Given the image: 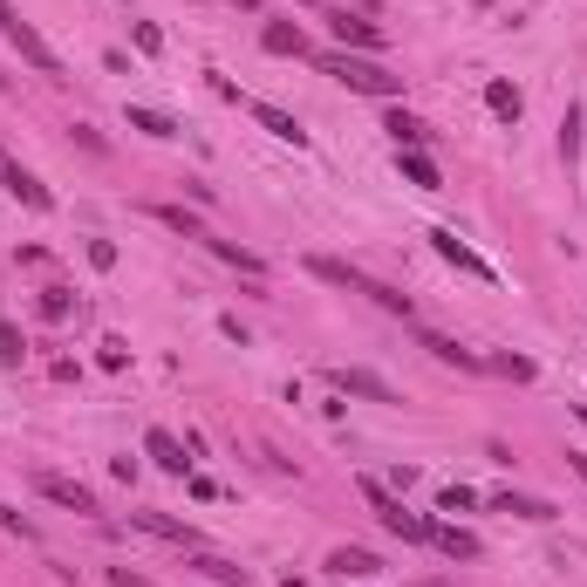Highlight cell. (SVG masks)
Returning <instances> with one entry per match:
<instances>
[{
  "label": "cell",
  "instance_id": "5bb4252c",
  "mask_svg": "<svg viewBox=\"0 0 587 587\" xmlns=\"http://www.w3.org/2000/svg\"><path fill=\"white\" fill-rule=\"evenodd\" d=\"M260 48H267V55H294V62H301V55H308V35H301L294 21H267V28H260Z\"/></svg>",
  "mask_w": 587,
  "mask_h": 587
},
{
  "label": "cell",
  "instance_id": "277c9868",
  "mask_svg": "<svg viewBox=\"0 0 587 587\" xmlns=\"http://www.w3.org/2000/svg\"><path fill=\"white\" fill-rule=\"evenodd\" d=\"M0 35L14 41V48H21V55L35 62L41 76H62V62H55V48H48V41L35 35V21H21V7H14V0H0Z\"/></svg>",
  "mask_w": 587,
  "mask_h": 587
},
{
  "label": "cell",
  "instance_id": "9c48e42d",
  "mask_svg": "<svg viewBox=\"0 0 587 587\" xmlns=\"http://www.w3.org/2000/svg\"><path fill=\"white\" fill-rule=\"evenodd\" d=\"M431 246L444 253V260H451V267H458V274H471V280H499V274H492V267H485V260H478V253L465 246V239L451 233V226H437V233H431Z\"/></svg>",
  "mask_w": 587,
  "mask_h": 587
},
{
  "label": "cell",
  "instance_id": "ffe728a7",
  "mask_svg": "<svg viewBox=\"0 0 587 587\" xmlns=\"http://www.w3.org/2000/svg\"><path fill=\"white\" fill-rule=\"evenodd\" d=\"M396 171H403L417 192H437V164H431L424 151H396Z\"/></svg>",
  "mask_w": 587,
  "mask_h": 587
},
{
  "label": "cell",
  "instance_id": "8fae6325",
  "mask_svg": "<svg viewBox=\"0 0 587 587\" xmlns=\"http://www.w3.org/2000/svg\"><path fill=\"white\" fill-rule=\"evenodd\" d=\"M328 574H335V581H376L383 560H376L369 547H335V553H328Z\"/></svg>",
  "mask_w": 587,
  "mask_h": 587
},
{
  "label": "cell",
  "instance_id": "ba28073f",
  "mask_svg": "<svg viewBox=\"0 0 587 587\" xmlns=\"http://www.w3.org/2000/svg\"><path fill=\"white\" fill-rule=\"evenodd\" d=\"M328 390H342V396H362V403H403V396L376 376V369H328Z\"/></svg>",
  "mask_w": 587,
  "mask_h": 587
},
{
  "label": "cell",
  "instance_id": "e0dca14e",
  "mask_svg": "<svg viewBox=\"0 0 587 587\" xmlns=\"http://www.w3.org/2000/svg\"><path fill=\"white\" fill-rule=\"evenodd\" d=\"M492 512H512V519H553L560 506L533 499V492H492Z\"/></svg>",
  "mask_w": 587,
  "mask_h": 587
},
{
  "label": "cell",
  "instance_id": "d4e9b609",
  "mask_svg": "<svg viewBox=\"0 0 587 587\" xmlns=\"http://www.w3.org/2000/svg\"><path fill=\"white\" fill-rule=\"evenodd\" d=\"M21 355H28L21 328H14V321H0V369H21Z\"/></svg>",
  "mask_w": 587,
  "mask_h": 587
},
{
  "label": "cell",
  "instance_id": "6da1fadb",
  "mask_svg": "<svg viewBox=\"0 0 587 587\" xmlns=\"http://www.w3.org/2000/svg\"><path fill=\"white\" fill-rule=\"evenodd\" d=\"M321 69L342 82V89H355V96H383V103H390V96H403V76H396V69H383L376 55H349V48H342V55H328Z\"/></svg>",
  "mask_w": 587,
  "mask_h": 587
},
{
  "label": "cell",
  "instance_id": "f1b7e54d",
  "mask_svg": "<svg viewBox=\"0 0 587 587\" xmlns=\"http://www.w3.org/2000/svg\"><path fill=\"white\" fill-rule=\"evenodd\" d=\"M41 314H48V321H69V287H48V294H41Z\"/></svg>",
  "mask_w": 587,
  "mask_h": 587
},
{
  "label": "cell",
  "instance_id": "1f68e13d",
  "mask_svg": "<svg viewBox=\"0 0 587 587\" xmlns=\"http://www.w3.org/2000/svg\"><path fill=\"white\" fill-rule=\"evenodd\" d=\"M89 267H117V246L110 239H89Z\"/></svg>",
  "mask_w": 587,
  "mask_h": 587
},
{
  "label": "cell",
  "instance_id": "d590c367",
  "mask_svg": "<svg viewBox=\"0 0 587 587\" xmlns=\"http://www.w3.org/2000/svg\"><path fill=\"white\" fill-rule=\"evenodd\" d=\"M233 7H246V14H253V7H260V0H233Z\"/></svg>",
  "mask_w": 587,
  "mask_h": 587
},
{
  "label": "cell",
  "instance_id": "44dd1931",
  "mask_svg": "<svg viewBox=\"0 0 587 587\" xmlns=\"http://www.w3.org/2000/svg\"><path fill=\"white\" fill-rule=\"evenodd\" d=\"M130 130H144V137H157V144L178 137V123L164 117V110H144V103H130Z\"/></svg>",
  "mask_w": 587,
  "mask_h": 587
},
{
  "label": "cell",
  "instance_id": "5b68a950",
  "mask_svg": "<svg viewBox=\"0 0 587 587\" xmlns=\"http://www.w3.org/2000/svg\"><path fill=\"white\" fill-rule=\"evenodd\" d=\"M328 35L342 41V48H362V55H383V48H390V35H383L369 14H349V7H335V14H328Z\"/></svg>",
  "mask_w": 587,
  "mask_h": 587
},
{
  "label": "cell",
  "instance_id": "83f0119b",
  "mask_svg": "<svg viewBox=\"0 0 587 587\" xmlns=\"http://www.w3.org/2000/svg\"><path fill=\"white\" fill-rule=\"evenodd\" d=\"M471 506H478L471 485H444V492H437V512H471Z\"/></svg>",
  "mask_w": 587,
  "mask_h": 587
},
{
  "label": "cell",
  "instance_id": "8d00e7d4",
  "mask_svg": "<svg viewBox=\"0 0 587 587\" xmlns=\"http://www.w3.org/2000/svg\"><path fill=\"white\" fill-rule=\"evenodd\" d=\"M301 7H321V0H301Z\"/></svg>",
  "mask_w": 587,
  "mask_h": 587
},
{
  "label": "cell",
  "instance_id": "d6a6232c",
  "mask_svg": "<svg viewBox=\"0 0 587 587\" xmlns=\"http://www.w3.org/2000/svg\"><path fill=\"white\" fill-rule=\"evenodd\" d=\"M96 362H103V369H123V362H130V349H123L117 335H110V342H103V355H96Z\"/></svg>",
  "mask_w": 587,
  "mask_h": 587
},
{
  "label": "cell",
  "instance_id": "9a60e30c",
  "mask_svg": "<svg viewBox=\"0 0 587 587\" xmlns=\"http://www.w3.org/2000/svg\"><path fill=\"white\" fill-rule=\"evenodd\" d=\"M417 342H424V349H431L437 362H451V369H485V355H471L465 342H451V335H437V328H424Z\"/></svg>",
  "mask_w": 587,
  "mask_h": 587
},
{
  "label": "cell",
  "instance_id": "ac0fdd59",
  "mask_svg": "<svg viewBox=\"0 0 587 587\" xmlns=\"http://www.w3.org/2000/svg\"><path fill=\"white\" fill-rule=\"evenodd\" d=\"M192 567L205 574V581H226V587H246V567H233L226 553H205V547H192Z\"/></svg>",
  "mask_w": 587,
  "mask_h": 587
},
{
  "label": "cell",
  "instance_id": "603a6c76",
  "mask_svg": "<svg viewBox=\"0 0 587 587\" xmlns=\"http://www.w3.org/2000/svg\"><path fill=\"white\" fill-rule=\"evenodd\" d=\"M485 110L499 123H519V89L512 82H485Z\"/></svg>",
  "mask_w": 587,
  "mask_h": 587
},
{
  "label": "cell",
  "instance_id": "4dcf8cb0",
  "mask_svg": "<svg viewBox=\"0 0 587 587\" xmlns=\"http://www.w3.org/2000/svg\"><path fill=\"white\" fill-rule=\"evenodd\" d=\"M110 587H157L151 574H137V567H110Z\"/></svg>",
  "mask_w": 587,
  "mask_h": 587
},
{
  "label": "cell",
  "instance_id": "484cf974",
  "mask_svg": "<svg viewBox=\"0 0 587 587\" xmlns=\"http://www.w3.org/2000/svg\"><path fill=\"white\" fill-rule=\"evenodd\" d=\"M485 369H499L512 383H533V362H526V355H485Z\"/></svg>",
  "mask_w": 587,
  "mask_h": 587
},
{
  "label": "cell",
  "instance_id": "3957f363",
  "mask_svg": "<svg viewBox=\"0 0 587 587\" xmlns=\"http://www.w3.org/2000/svg\"><path fill=\"white\" fill-rule=\"evenodd\" d=\"M308 274L314 280H328V287H349V294H369V301H376V308L383 314H403V321H410V294H396V287H383V280H369V274H355V267H342V260H328V253H314L308 260Z\"/></svg>",
  "mask_w": 587,
  "mask_h": 587
},
{
  "label": "cell",
  "instance_id": "4fadbf2b",
  "mask_svg": "<svg viewBox=\"0 0 587 587\" xmlns=\"http://www.w3.org/2000/svg\"><path fill=\"white\" fill-rule=\"evenodd\" d=\"M253 123L267 130V137H280V144H294V151H308V130L287 117V110H274V103H253Z\"/></svg>",
  "mask_w": 587,
  "mask_h": 587
},
{
  "label": "cell",
  "instance_id": "cb8c5ba5",
  "mask_svg": "<svg viewBox=\"0 0 587 587\" xmlns=\"http://www.w3.org/2000/svg\"><path fill=\"white\" fill-rule=\"evenodd\" d=\"M431 540H437V547H444V553H451V560H478V540H471L465 526H437Z\"/></svg>",
  "mask_w": 587,
  "mask_h": 587
},
{
  "label": "cell",
  "instance_id": "52a82bcc",
  "mask_svg": "<svg viewBox=\"0 0 587 587\" xmlns=\"http://www.w3.org/2000/svg\"><path fill=\"white\" fill-rule=\"evenodd\" d=\"M0 185H7V198H21L28 212H55V198H48V185H41L35 171H21L14 157L0 151Z\"/></svg>",
  "mask_w": 587,
  "mask_h": 587
},
{
  "label": "cell",
  "instance_id": "e575fe53",
  "mask_svg": "<svg viewBox=\"0 0 587 587\" xmlns=\"http://www.w3.org/2000/svg\"><path fill=\"white\" fill-rule=\"evenodd\" d=\"M567 465H574V478L587 485V458H581V451H567Z\"/></svg>",
  "mask_w": 587,
  "mask_h": 587
},
{
  "label": "cell",
  "instance_id": "4316f807",
  "mask_svg": "<svg viewBox=\"0 0 587 587\" xmlns=\"http://www.w3.org/2000/svg\"><path fill=\"white\" fill-rule=\"evenodd\" d=\"M560 157H567V164L581 157V110H567V117H560Z\"/></svg>",
  "mask_w": 587,
  "mask_h": 587
},
{
  "label": "cell",
  "instance_id": "7c38bea8",
  "mask_svg": "<svg viewBox=\"0 0 587 587\" xmlns=\"http://www.w3.org/2000/svg\"><path fill=\"white\" fill-rule=\"evenodd\" d=\"M144 451H151V465H157V471H171V478H185V471H192L185 444H178V437L164 431V424H157V431H144Z\"/></svg>",
  "mask_w": 587,
  "mask_h": 587
},
{
  "label": "cell",
  "instance_id": "836d02e7",
  "mask_svg": "<svg viewBox=\"0 0 587 587\" xmlns=\"http://www.w3.org/2000/svg\"><path fill=\"white\" fill-rule=\"evenodd\" d=\"M0 533H21V540H28V533H35V526H28V519H21V512H7V506H0Z\"/></svg>",
  "mask_w": 587,
  "mask_h": 587
},
{
  "label": "cell",
  "instance_id": "2e32d148",
  "mask_svg": "<svg viewBox=\"0 0 587 587\" xmlns=\"http://www.w3.org/2000/svg\"><path fill=\"white\" fill-rule=\"evenodd\" d=\"M383 130L396 137V151H424V144H431V123H417L410 110H390V117H383Z\"/></svg>",
  "mask_w": 587,
  "mask_h": 587
},
{
  "label": "cell",
  "instance_id": "d6986e66",
  "mask_svg": "<svg viewBox=\"0 0 587 587\" xmlns=\"http://www.w3.org/2000/svg\"><path fill=\"white\" fill-rule=\"evenodd\" d=\"M205 246H212V253H219V260H226V267H239V274H267V260H260V253H246V246H239V239H205Z\"/></svg>",
  "mask_w": 587,
  "mask_h": 587
},
{
  "label": "cell",
  "instance_id": "f546056e",
  "mask_svg": "<svg viewBox=\"0 0 587 587\" xmlns=\"http://www.w3.org/2000/svg\"><path fill=\"white\" fill-rule=\"evenodd\" d=\"M130 41H137V55H157V48H164V35H157L151 21H137V28H130Z\"/></svg>",
  "mask_w": 587,
  "mask_h": 587
},
{
  "label": "cell",
  "instance_id": "30bf717a",
  "mask_svg": "<svg viewBox=\"0 0 587 587\" xmlns=\"http://www.w3.org/2000/svg\"><path fill=\"white\" fill-rule=\"evenodd\" d=\"M130 526L137 533H157V540H171V547H198V526H185V519H171V512H130Z\"/></svg>",
  "mask_w": 587,
  "mask_h": 587
},
{
  "label": "cell",
  "instance_id": "8992f818",
  "mask_svg": "<svg viewBox=\"0 0 587 587\" xmlns=\"http://www.w3.org/2000/svg\"><path fill=\"white\" fill-rule=\"evenodd\" d=\"M35 492L48 499V506H62V512H103L96 492H89L82 478H62V471H35Z\"/></svg>",
  "mask_w": 587,
  "mask_h": 587
},
{
  "label": "cell",
  "instance_id": "7a4b0ae2",
  "mask_svg": "<svg viewBox=\"0 0 587 587\" xmlns=\"http://www.w3.org/2000/svg\"><path fill=\"white\" fill-rule=\"evenodd\" d=\"M355 492L369 499V512L383 519V533H396L403 547H424V540H431V533H437V526H431V519H424V512H410V506H403V499H396V492H383L376 478H355Z\"/></svg>",
  "mask_w": 587,
  "mask_h": 587
},
{
  "label": "cell",
  "instance_id": "7402d4cb",
  "mask_svg": "<svg viewBox=\"0 0 587 587\" xmlns=\"http://www.w3.org/2000/svg\"><path fill=\"white\" fill-rule=\"evenodd\" d=\"M151 219L171 226V233H185V239H212L205 226H198V212H185V205H151Z\"/></svg>",
  "mask_w": 587,
  "mask_h": 587
}]
</instances>
